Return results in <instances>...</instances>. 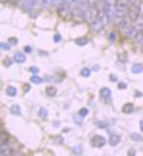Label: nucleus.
Here are the masks:
<instances>
[{
    "label": "nucleus",
    "instance_id": "obj_26",
    "mask_svg": "<svg viewBox=\"0 0 143 156\" xmlns=\"http://www.w3.org/2000/svg\"><path fill=\"white\" fill-rule=\"evenodd\" d=\"M0 48H1V50H9L10 46H9L8 43H4V42H3V43H0Z\"/></svg>",
    "mask_w": 143,
    "mask_h": 156
},
{
    "label": "nucleus",
    "instance_id": "obj_20",
    "mask_svg": "<svg viewBox=\"0 0 143 156\" xmlns=\"http://www.w3.org/2000/svg\"><path fill=\"white\" fill-rule=\"evenodd\" d=\"M30 81H32L33 84H41L42 79L39 78V76H37V75H32L30 76Z\"/></svg>",
    "mask_w": 143,
    "mask_h": 156
},
{
    "label": "nucleus",
    "instance_id": "obj_9",
    "mask_svg": "<svg viewBox=\"0 0 143 156\" xmlns=\"http://www.w3.org/2000/svg\"><path fill=\"white\" fill-rule=\"evenodd\" d=\"M134 41L137 44H139V46H143V29L137 31V33H135V36H134Z\"/></svg>",
    "mask_w": 143,
    "mask_h": 156
},
{
    "label": "nucleus",
    "instance_id": "obj_7",
    "mask_svg": "<svg viewBox=\"0 0 143 156\" xmlns=\"http://www.w3.org/2000/svg\"><path fill=\"white\" fill-rule=\"evenodd\" d=\"M37 0H20V6H23L27 10H32L36 8Z\"/></svg>",
    "mask_w": 143,
    "mask_h": 156
},
{
    "label": "nucleus",
    "instance_id": "obj_16",
    "mask_svg": "<svg viewBox=\"0 0 143 156\" xmlns=\"http://www.w3.org/2000/svg\"><path fill=\"white\" fill-rule=\"evenodd\" d=\"M10 112L13 114H15V116H19V114L22 113V110H20V107L18 104H14V105H12V108H10Z\"/></svg>",
    "mask_w": 143,
    "mask_h": 156
},
{
    "label": "nucleus",
    "instance_id": "obj_4",
    "mask_svg": "<svg viewBox=\"0 0 143 156\" xmlns=\"http://www.w3.org/2000/svg\"><path fill=\"white\" fill-rule=\"evenodd\" d=\"M129 5H131L129 0H115V9H117V13L120 17L127 14V10L129 8Z\"/></svg>",
    "mask_w": 143,
    "mask_h": 156
},
{
    "label": "nucleus",
    "instance_id": "obj_35",
    "mask_svg": "<svg viewBox=\"0 0 143 156\" xmlns=\"http://www.w3.org/2000/svg\"><path fill=\"white\" fill-rule=\"evenodd\" d=\"M24 90H26V92H28V90H29V85L26 84V88H24Z\"/></svg>",
    "mask_w": 143,
    "mask_h": 156
},
{
    "label": "nucleus",
    "instance_id": "obj_13",
    "mask_svg": "<svg viewBox=\"0 0 143 156\" xmlns=\"http://www.w3.org/2000/svg\"><path fill=\"white\" fill-rule=\"evenodd\" d=\"M122 110H123V113L129 114V113H132V112L134 110V107H133V104L127 103V104H124V105H123V108H122Z\"/></svg>",
    "mask_w": 143,
    "mask_h": 156
},
{
    "label": "nucleus",
    "instance_id": "obj_25",
    "mask_svg": "<svg viewBox=\"0 0 143 156\" xmlns=\"http://www.w3.org/2000/svg\"><path fill=\"white\" fill-rule=\"evenodd\" d=\"M86 1H88V4L90 6H96V4H97V1H99V0H86Z\"/></svg>",
    "mask_w": 143,
    "mask_h": 156
},
{
    "label": "nucleus",
    "instance_id": "obj_23",
    "mask_svg": "<svg viewBox=\"0 0 143 156\" xmlns=\"http://www.w3.org/2000/svg\"><path fill=\"white\" fill-rule=\"evenodd\" d=\"M39 117L41 118H46L47 117V109L46 108H41L39 109Z\"/></svg>",
    "mask_w": 143,
    "mask_h": 156
},
{
    "label": "nucleus",
    "instance_id": "obj_18",
    "mask_svg": "<svg viewBox=\"0 0 143 156\" xmlns=\"http://www.w3.org/2000/svg\"><path fill=\"white\" fill-rule=\"evenodd\" d=\"M46 93H47V95H50V96H55L56 93H57V89H56L55 86H48V88H46Z\"/></svg>",
    "mask_w": 143,
    "mask_h": 156
},
{
    "label": "nucleus",
    "instance_id": "obj_31",
    "mask_svg": "<svg viewBox=\"0 0 143 156\" xmlns=\"http://www.w3.org/2000/svg\"><path fill=\"white\" fill-rule=\"evenodd\" d=\"M30 71H32L33 74H37V72H38V69H37V67H30Z\"/></svg>",
    "mask_w": 143,
    "mask_h": 156
},
{
    "label": "nucleus",
    "instance_id": "obj_12",
    "mask_svg": "<svg viewBox=\"0 0 143 156\" xmlns=\"http://www.w3.org/2000/svg\"><path fill=\"white\" fill-rule=\"evenodd\" d=\"M14 61L15 62H18V64H23L24 61H26V55L24 53H15L14 55Z\"/></svg>",
    "mask_w": 143,
    "mask_h": 156
},
{
    "label": "nucleus",
    "instance_id": "obj_1",
    "mask_svg": "<svg viewBox=\"0 0 143 156\" xmlns=\"http://www.w3.org/2000/svg\"><path fill=\"white\" fill-rule=\"evenodd\" d=\"M103 9L110 22H118L122 17L117 13L115 9V0H103Z\"/></svg>",
    "mask_w": 143,
    "mask_h": 156
},
{
    "label": "nucleus",
    "instance_id": "obj_11",
    "mask_svg": "<svg viewBox=\"0 0 143 156\" xmlns=\"http://www.w3.org/2000/svg\"><path fill=\"white\" fill-rule=\"evenodd\" d=\"M9 140H10V137H9V135H8V133H5V132H0V146H1V145L8 144Z\"/></svg>",
    "mask_w": 143,
    "mask_h": 156
},
{
    "label": "nucleus",
    "instance_id": "obj_24",
    "mask_svg": "<svg viewBox=\"0 0 143 156\" xmlns=\"http://www.w3.org/2000/svg\"><path fill=\"white\" fill-rule=\"evenodd\" d=\"M131 138H132V140H134V141H142V137L139 136V135H137V133L132 135V136H131Z\"/></svg>",
    "mask_w": 143,
    "mask_h": 156
},
{
    "label": "nucleus",
    "instance_id": "obj_36",
    "mask_svg": "<svg viewBox=\"0 0 143 156\" xmlns=\"http://www.w3.org/2000/svg\"><path fill=\"white\" fill-rule=\"evenodd\" d=\"M134 154H135L134 150H131V151H129V155H134Z\"/></svg>",
    "mask_w": 143,
    "mask_h": 156
},
{
    "label": "nucleus",
    "instance_id": "obj_30",
    "mask_svg": "<svg viewBox=\"0 0 143 156\" xmlns=\"http://www.w3.org/2000/svg\"><path fill=\"white\" fill-rule=\"evenodd\" d=\"M60 41H61V36L60 34H56L55 36V42H60Z\"/></svg>",
    "mask_w": 143,
    "mask_h": 156
},
{
    "label": "nucleus",
    "instance_id": "obj_2",
    "mask_svg": "<svg viewBox=\"0 0 143 156\" xmlns=\"http://www.w3.org/2000/svg\"><path fill=\"white\" fill-rule=\"evenodd\" d=\"M108 22V17L105 14V12H104V9L102 8L99 10V13H97V15L95 17V19L91 22V29L94 32H100L104 27H105V23Z\"/></svg>",
    "mask_w": 143,
    "mask_h": 156
},
{
    "label": "nucleus",
    "instance_id": "obj_37",
    "mask_svg": "<svg viewBox=\"0 0 143 156\" xmlns=\"http://www.w3.org/2000/svg\"><path fill=\"white\" fill-rule=\"evenodd\" d=\"M141 130H142V132H143V121L141 122Z\"/></svg>",
    "mask_w": 143,
    "mask_h": 156
},
{
    "label": "nucleus",
    "instance_id": "obj_19",
    "mask_svg": "<svg viewBox=\"0 0 143 156\" xmlns=\"http://www.w3.org/2000/svg\"><path fill=\"white\" fill-rule=\"evenodd\" d=\"M47 5H60L62 3V0H44Z\"/></svg>",
    "mask_w": 143,
    "mask_h": 156
},
{
    "label": "nucleus",
    "instance_id": "obj_28",
    "mask_svg": "<svg viewBox=\"0 0 143 156\" xmlns=\"http://www.w3.org/2000/svg\"><path fill=\"white\" fill-rule=\"evenodd\" d=\"M118 88L119 89H125L127 88V84H125V83H119V84H118Z\"/></svg>",
    "mask_w": 143,
    "mask_h": 156
},
{
    "label": "nucleus",
    "instance_id": "obj_15",
    "mask_svg": "<svg viewBox=\"0 0 143 156\" xmlns=\"http://www.w3.org/2000/svg\"><path fill=\"white\" fill-rule=\"evenodd\" d=\"M142 71H143V66L141 64H135L132 66V72H133V74H141Z\"/></svg>",
    "mask_w": 143,
    "mask_h": 156
},
{
    "label": "nucleus",
    "instance_id": "obj_21",
    "mask_svg": "<svg viewBox=\"0 0 143 156\" xmlns=\"http://www.w3.org/2000/svg\"><path fill=\"white\" fill-rule=\"evenodd\" d=\"M88 42H89L88 38H79V40H76V43H77L79 46H85Z\"/></svg>",
    "mask_w": 143,
    "mask_h": 156
},
{
    "label": "nucleus",
    "instance_id": "obj_32",
    "mask_svg": "<svg viewBox=\"0 0 143 156\" xmlns=\"http://www.w3.org/2000/svg\"><path fill=\"white\" fill-rule=\"evenodd\" d=\"M110 80H113V81H117V76H114V75H110Z\"/></svg>",
    "mask_w": 143,
    "mask_h": 156
},
{
    "label": "nucleus",
    "instance_id": "obj_5",
    "mask_svg": "<svg viewBox=\"0 0 143 156\" xmlns=\"http://www.w3.org/2000/svg\"><path fill=\"white\" fill-rule=\"evenodd\" d=\"M105 142H106V140L103 136H100V135H95V136H93L91 140H90V144H91L94 147H97V148L103 147L104 145H105Z\"/></svg>",
    "mask_w": 143,
    "mask_h": 156
},
{
    "label": "nucleus",
    "instance_id": "obj_17",
    "mask_svg": "<svg viewBox=\"0 0 143 156\" xmlns=\"http://www.w3.org/2000/svg\"><path fill=\"white\" fill-rule=\"evenodd\" d=\"M6 94L9 96H15L17 95V88L15 86H8V88H6Z\"/></svg>",
    "mask_w": 143,
    "mask_h": 156
},
{
    "label": "nucleus",
    "instance_id": "obj_33",
    "mask_svg": "<svg viewBox=\"0 0 143 156\" xmlns=\"http://www.w3.org/2000/svg\"><path fill=\"white\" fill-rule=\"evenodd\" d=\"M74 152H81V148H80V147H75L74 148Z\"/></svg>",
    "mask_w": 143,
    "mask_h": 156
},
{
    "label": "nucleus",
    "instance_id": "obj_14",
    "mask_svg": "<svg viewBox=\"0 0 143 156\" xmlns=\"http://www.w3.org/2000/svg\"><path fill=\"white\" fill-rule=\"evenodd\" d=\"M100 94H102L103 99H108L111 95V92H110V89H108V88H103L102 90H100Z\"/></svg>",
    "mask_w": 143,
    "mask_h": 156
},
{
    "label": "nucleus",
    "instance_id": "obj_3",
    "mask_svg": "<svg viewBox=\"0 0 143 156\" xmlns=\"http://www.w3.org/2000/svg\"><path fill=\"white\" fill-rule=\"evenodd\" d=\"M141 17V5L138 3H131L129 8L127 10V18L131 22H137Z\"/></svg>",
    "mask_w": 143,
    "mask_h": 156
},
{
    "label": "nucleus",
    "instance_id": "obj_8",
    "mask_svg": "<svg viewBox=\"0 0 143 156\" xmlns=\"http://www.w3.org/2000/svg\"><path fill=\"white\" fill-rule=\"evenodd\" d=\"M13 154V148L8 146V145H1L0 146V155L1 156H5V155H12Z\"/></svg>",
    "mask_w": 143,
    "mask_h": 156
},
{
    "label": "nucleus",
    "instance_id": "obj_22",
    "mask_svg": "<svg viewBox=\"0 0 143 156\" xmlns=\"http://www.w3.org/2000/svg\"><path fill=\"white\" fill-rule=\"evenodd\" d=\"M81 75H82V76H85V78H88V76H90V69H88V67H84L82 70H81Z\"/></svg>",
    "mask_w": 143,
    "mask_h": 156
},
{
    "label": "nucleus",
    "instance_id": "obj_34",
    "mask_svg": "<svg viewBox=\"0 0 143 156\" xmlns=\"http://www.w3.org/2000/svg\"><path fill=\"white\" fill-rule=\"evenodd\" d=\"M30 51H32V48L30 47H26V52H30Z\"/></svg>",
    "mask_w": 143,
    "mask_h": 156
},
{
    "label": "nucleus",
    "instance_id": "obj_6",
    "mask_svg": "<svg viewBox=\"0 0 143 156\" xmlns=\"http://www.w3.org/2000/svg\"><path fill=\"white\" fill-rule=\"evenodd\" d=\"M70 5H71L70 3L62 1L60 4V6H58V13H60L61 15H64V17H66L67 14H71V6Z\"/></svg>",
    "mask_w": 143,
    "mask_h": 156
},
{
    "label": "nucleus",
    "instance_id": "obj_27",
    "mask_svg": "<svg viewBox=\"0 0 143 156\" xmlns=\"http://www.w3.org/2000/svg\"><path fill=\"white\" fill-rule=\"evenodd\" d=\"M88 112H89L88 109H86V108H84V109H81V110H80V114H81L82 117H85L86 114H88Z\"/></svg>",
    "mask_w": 143,
    "mask_h": 156
},
{
    "label": "nucleus",
    "instance_id": "obj_10",
    "mask_svg": "<svg viewBox=\"0 0 143 156\" xmlns=\"http://www.w3.org/2000/svg\"><path fill=\"white\" fill-rule=\"evenodd\" d=\"M119 142H120V136L119 135H111L110 138H109V144L111 145V146H117Z\"/></svg>",
    "mask_w": 143,
    "mask_h": 156
},
{
    "label": "nucleus",
    "instance_id": "obj_29",
    "mask_svg": "<svg viewBox=\"0 0 143 156\" xmlns=\"http://www.w3.org/2000/svg\"><path fill=\"white\" fill-rule=\"evenodd\" d=\"M109 40H110V41H114V40H115V33H109Z\"/></svg>",
    "mask_w": 143,
    "mask_h": 156
}]
</instances>
